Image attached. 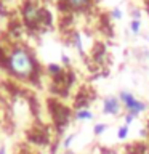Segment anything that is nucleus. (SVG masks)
<instances>
[{"label":"nucleus","instance_id":"8","mask_svg":"<svg viewBox=\"0 0 149 154\" xmlns=\"http://www.w3.org/2000/svg\"><path fill=\"white\" fill-rule=\"evenodd\" d=\"M106 128H108V125H106V124H96V125H95V135L104 133Z\"/></svg>","mask_w":149,"mask_h":154},{"label":"nucleus","instance_id":"7","mask_svg":"<svg viewBox=\"0 0 149 154\" xmlns=\"http://www.w3.org/2000/svg\"><path fill=\"white\" fill-rule=\"evenodd\" d=\"M128 137V125H122L119 130H117V138L119 140H125Z\"/></svg>","mask_w":149,"mask_h":154},{"label":"nucleus","instance_id":"9","mask_svg":"<svg viewBox=\"0 0 149 154\" xmlns=\"http://www.w3.org/2000/svg\"><path fill=\"white\" fill-rule=\"evenodd\" d=\"M139 26H141L139 19H133V21H132V32L138 34V32H139Z\"/></svg>","mask_w":149,"mask_h":154},{"label":"nucleus","instance_id":"12","mask_svg":"<svg viewBox=\"0 0 149 154\" xmlns=\"http://www.w3.org/2000/svg\"><path fill=\"white\" fill-rule=\"evenodd\" d=\"M120 14H122V13H120V10H119V8H114L112 11H111V16H112L114 19H119V18H120Z\"/></svg>","mask_w":149,"mask_h":154},{"label":"nucleus","instance_id":"17","mask_svg":"<svg viewBox=\"0 0 149 154\" xmlns=\"http://www.w3.org/2000/svg\"><path fill=\"white\" fill-rule=\"evenodd\" d=\"M146 154H149V151H147V152H146Z\"/></svg>","mask_w":149,"mask_h":154},{"label":"nucleus","instance_id":"14","mask_svg":"<svg viewBox=\"0 0 149 154\" xmlns=\"http://www.w3.org/2000/svg\"><path fill=\"white\" fill-rule=\"evenodd\" d=\"M0 154H7V149H5L3 146H2V148H0Z\"/></svg>","mask_w":149,"mask_h":154},{"label":"nucleus","instance_id":"11","mask_svg":"<svg viewBox=\"0 0 149 154\" xmlns=\"http://www.w3.org/2000/svg\"><path fill=\"white\" fill-rule=\"evenodd\" d=\"M67 2H69L72 7H80V5H84L87 0H67Z\"/></svg>","mask_w":149,"mask_h":154},{"label":"nucleus","instance_id":"15","mask_svg":"<svg viewBox=\"0 0 149 154\" xmlns=\"http://www.w3.org/2000/svg\"><path fill=\"white\" fill-rule=\"evenodd\" d=\"M62 63H69V58H67V56H62Z\"/></svg>","mask_w":149,"mask_h":154},{"label":"nucleus","instance_id":"2","mask_svg":"<svg viewBox=\"0 0 149 154\" xmlns=\"http://www.w3.org/2000/svg\"><path fill=\"white\" fill-rule=\"evenodd\" d=\"M119 100H120V103L123 104V108L127 109V114H130L133 119L138 117L143 111H146V104H144L143 101L136 100L130 91H120Z\"/></svg>","mask_w":149,"mask_h":154},{"label":"nucleus","instance_id":"3","mask_svg":"<svg viewBox=\"0 0 149 154\" xmlns=\"http://www.w3.org/2000/svg\"><path fill=\"white\" fill-rule=\"evenodd\" d=\"M23 14H24V19H26L27 23H37L45 13H43L37 5L26 3L24 5V10H23Z\"/></svg>","mask_w":149,"mask_h":154},{"label":"nucleus","instance_id":"1","mask_svg":"<svg viewBox=\"0 0 149 154\" xmlns=\"http://www.w3.org/2000/svg\"><path fill=\"white\" fill-rule=\"evenodd\" d=\"M7 66H8V69L11 71V74L18 75V77H23V79H27L34 71L32 55L26 50V48L16 47L14 50L10 51Z\"/></svg>","mask_w":149,"mask_h":154},{"label":"nucleus","instance_id":"5","mask_svg":"<svg viewBox=\"0 0 149 154\" xmlns=\"http://www.w3.org/2000/svg\"><path fill=\"white\" fill-rule=\"evenodd\" d=\"M75 119L77 120H91L93 119V112H91L90 109H87V108H82L75 112Z\"/></svg>","mask_w":149,"mask_h":154},{"label":"nucleus","instance_id":"4","mask_svg":"<svg viewBox=\"0 0 149 154\" xmlns=\"http://www.w3.org/2000/svg\"><path fill=\"white\" fill-rule=\"evenodd\" d=\"M120 108H122V103L115 96H108L103 101V112L108 116H117L120 112Z\"/></svg>","mask_w":149,"mask_h":154},{"label":"nucleus","instance_id":"16","mask_svg":"<svg viewBox=\"0 0 149 154\" xmlns=\"http://www.w3.org/2000/svg\"><path fill=\"white\" fill-rule=\"evenodd\" d=\"M64 154H74V152H72V151H66Z\"/></svg>","mask_w":149,"mask_h":154},{"label":"nucleus","instance_id":"6","mask_svg":"<svg viewBox=\"0 0 149 154\" xmlns=\"http://www.w3.org/2000/svg\"><path fill=\"white\" fill-rule=\"evenodd\" d=\"M48 72H50L51 75H58V74H61L62 72V67H61V64H48Z\"/></svg>","mask_w":149,"mask_h":154},{"label":"nucleus","instance_id":"13","mask_svg":"<svg viewBox=\"0 0 149 154\" xmlns=\"http://www.w3.org/2000/svg\"><path fill=\"white\" fill-rule=\"evenodd\" d=\"M72 140H74V135H69V137H67V138L64 140V148H69V146H71Z\"/></svg>","mask_w":149,"mask_h":154},{"label":"nucleus","instance_id":"10","mask_svg":"<svg viewBox=\"0 0 149 154\" xmlns=\"http://www.w3.org/2000/svg\"><path fill=\"white\" fill-rule=\"evenodd\" d=\"M75 45H77V48H79V51L82 53V51H84V48H82V40H80V35H79V34H75Z\"/></svg>","mask_w":149,"mask_h":154}]
</instances>
